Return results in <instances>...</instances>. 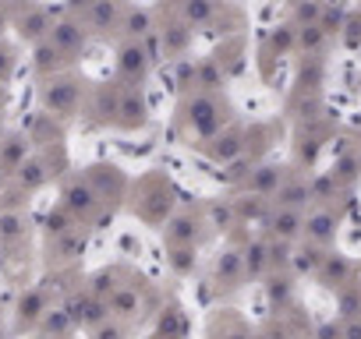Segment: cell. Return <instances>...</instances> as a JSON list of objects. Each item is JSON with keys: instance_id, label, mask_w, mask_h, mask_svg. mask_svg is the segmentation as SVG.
<instances>
[{"instance_id": "cell-1", "label": "cell", "mask_w": 361, "mask_h": 339, "mask_svg": "<svg viewBox=\"0 0 361 339\" xmlns=\"http://www.w3.org/2000/svg\"><path fill=\"white\" fill-rule=\"evenodd\" d=\"M227 103L216 99V92H188L185 103H180V127H185V134L192 141H209L216 131H224L227 124Z\"/></svg>"}, {"instance_id": "cell-2", "label": "cell", "mask_w": 361, "mask_h": 339, "mask_svg": "<svg viewBox=\"0 0 361 339\" xmlns=\"http://www.w3.org/2000/svg\"><path fill=\"white\" fill-rule=\"evenodd\" d=\"M39 103H43V113H50L57 120H71L85 103V82L78 75H64V71L50 75L39 85Z\"/></svg>"}, {"instance_id": "cell-3", "label": "cell", "mask_w": 361, "mask_h": 339, "mask_svg": "<svg viewBox=\"0 0 361 339\" xmlns=\"http://www.w3.org/2000/svg\"><path fill=\"white\" fill-rule=\"evenodd\" d=\"M152 64L156 60H152L145 39H124L117 46V82H124V85H145Z\"/></svg>"}, {"instance_id": "cell-4", "label": "cell", "mask_w": 361, "mask_h": 339, "mask_svg": "<svg viewBox=\"0 0 361 339\" xmlns=\"http://www.w3.org/2000/svg\"><path fill=\"white\" fill-rule=\"evenodd\" d=\"M61 205L71 209V212L85 223V219H96V216H99L103 198H99V191L89 184V177H68V181L61 184Z\"/></svg>"}, {"instance_id": "cell-5", "label": "cell", "mask_w": 361, "mask_h": 339, "mask_svg": "<svg viewBox=\"0 0 361 339\" xmlns=\"http://www.w3.org/2000/svg\"><path fill=\"white\" fill-rule=\"evenodd\" d=\"M50 39H54V46H57L68 60H78V57L85 53V46H89V29H85V22H82V18L64 15V18H57V22H54Z\"/></svg>"}, {"instance_id": "cell-6", "label": "cell", "mask_w": 361, "mask_h": 339, "mask_svg": "<svg viewBox=\"0 0 361 339\" xmlns=\"http://www.w3.org/2000/svg\"><path fill=\"white\" fill-rule=\"evenodd\" d=\"M124 11H128L124 0H92L82 22H85L89 36H103V39H106L110 32H117V29H121Z\"/></svg>"}, {"instance_id": "cell-7", "label": "cell", "mask_w": 361, "mask_h": 339, "mask_svg": "<svg viewBox=\"0 0 361 339\" xmlns=\"http://www.w3.org/2000/svg\"><path fill=\"white\" fill-rule=\"evenodd\" d=\"M145 124H149V103H145V85H124L114 127H121V131H138V127H145Z\"/></svg>"}, {"instance_id": "cell-8", "label": "cell", "mask_w": 361, "mask_h": 339, "mask_svg": "<svg viewBox=\"0 0 361 339\" xmlns=\"http://www.w3.org/2000/svg\"><path fill=\"white\" fill-rule=\"evenodd\" d=\"M156 32H159V50H163L166 60L188 57V46H192V25L180 18V15H173L170 22L156 25Z\"/></svg>"}, {"instance_id": "cell-9", "label": "cell", "mask_w": 361, "mask_h": 339, "mask_svg": "<svg viewBox=\"0 0 361 339\" xmlns=\"http://www.w3.org/2000/svg\"><path fill=\"white\" fill-rule=\"evenodd\" d=\"M15 32H18L22 43L36 46V43L50 39V32H54V18H50L47 8H39V4H25V11L15 18Z\"/></svg>"}, {"instance_id": "cell-10", "label": "cell", "mask_w": 361, "mask_h": 339, "mask_svg": "<svg viewBox=\"0 0 361 339\" xmlns=\"http://www.w3.org/2000/svg\"><path fill=\"white\" fill-rule=\"evenodd\" d=\"M47 311H50V297H47L39 286L25 290V293L18 297V307H15V328H18V332H36Z\"/></svg>"}, {"instance_id": "cell-11", "label": "cell", "mask_w": 361, "mask_h": 339, "mask_svg": "<svg viewBox=\"0 0 361 339\" xmlns=\"http://www.w3.org/2000/svg\"><path fill=\"white\" fill-rule=\"evenodd\" d=\"M121 92H124V82H99V85L92 89L89 113H92V120H96V124H114V120H117Z\"/></svg>"}, {"instance_id": "cell-12", "label": "cell", "mask_w": 361, "mask_h": 339, "mask_svg": "<svg viewBox=\"0 0 361 339\" xmlns=\"http://www.w3.org/2000/svg\"><path fill=\"white\" fill-rule=\"evenodd\" d=\"M85 177H89V184L99 191V198H103V202H117V198L124 195V188H128L124 174H121L117 166H106V162L89 166V170H85Z\"/></svg>"}, {"instance_id": "cell-13", "label": "cell", "mask_w": 361, "mask_h": 339, "mask_svg": "<svg viewBox=\"0 0 361 339\" xmlns=\"http://www.w3.org/2000/svg\"><path fill=\"white\" fill-rule=\"evenodd\" d=\"M206 155H213L216 162H234L241 152H245V131L241 127H224L216 131L209 141H202Z\"/></svg>"}, {"instance_id": "cell-14", "label": "cell", "mask_w": 361, "mask_h": 339, "mask_svg": "<svg viewBox=\"0 0 361 339\" xmlns=\"http://www.w3.org/2000/svg\"><path fill=\"white\" fill-rule=\"evenodd\" d=\"M283 181H287L283 166L266 162V166H255L252 174L245 177V191L248 195H262V198H276V191L283 188Z\"/></svg>"}, {"instance_id": "cell-15", "label": "cell", "mask_w": 361, "mask_h": 339, "mask_svg": "<svg viewBox=\"0 0 361 339\" xmlns=\"http://www.w3.org/2000/svg\"><path fill=\"white\" fill-rule=\"evenodd\" d=\"M199 237H202V219L192 216V212H177V216H170L163 223L166 248H173V244H199Z\"/></svg>"}, {"instance_id": "cell-16", "label": "cell", "mask_w": 361, "mask_h": 339, "mask_svg": "<svg viewBox=\"0 0 361 339\" xmlns=\"http://www.w3.org/2000/svg\"><path fill=\"white\" fill-rule=\"evenodd\" d=\"M266 226H269V234L273 237H280V241H301L305 237V212L301 209H290V205H280L276 212H269V219H266Z\"/></svg>"}, {"instance_id": "cell-17", "label": "cell", "mask_w": 361, "mask_h": 339, "mask_svg": "<svg viewBox=\"0 0 361 339\" xmlns=\"http://www.w3.org/2000/svg\"><path fill=\"white\" fill-rule=\"evenodd\" d=\"M29 134H4L0 138V174L4 177H15L18 170H22V162L29 159Z\"/></svg>"}, {"instance_id": "cell-18", "label": "cell", "mask_w": 361, "mask_h": 339, "mask_svg": "<svg viewBox=\"0 0 361 339\" xmlns=\"http://www.w3.org/2000/svg\"><path fill=\"white\" fill-rule=\"evenodd\" d=\"M71 314H75V325H89V328H96L99 321H106L110 318V300H103V297H96V293H78L71 304Z\"/></svg>"}, {"instance_id": "cell-19", "label": "cell", "mask_w": 361, "mask_h": 339, "mask_svg": "<svg viewBox=\"0 0 361 339\" xmlns=\"http://www.w3.org/2000/svg\"><path fill=\"white\" fill-rule=\"evenodd\" d=\"M350 272H354V265H350V258H347V255L326 251V258H322V265H319L315 279H319L322 286H329V290H343V286L350 283Z\"/></svg>"}, {"instance_id": "cell-20", "label": "cell", "mask_w": 361, "mask_h": 339, "mask_svg": "<svg viewBox=\"0 0 361 339\" xmlns=\"http://www.w3.org/2000/svg\"><path fill=\"white\" fill-rule=\"evenodd\" d=\"M64 64H71V60L54 46V39H43V43H36V46H32V71H36L39 78L61 75V71H64Z\"/></svg>"}, {"instance_id": "cell-21", "label": "cell", "mask_w": 361, "mask_h": 339, "mask_svg": "<svg viewBox=\"0 0 361 339\" xmlns=\"http://www.w3.org/2000/svg\"><path fill=\"white\" fill-rule=\"evenodd\" d=\"M305 241H312V244H319V248L333 244V241H336V216H333L329 209L312 212V216L305 219Z\"/></svg>"}, {"instance_id": "cell-22", "label": "cell", "mask_w": 361, "mask_h": 339, "mask_svg": "<svg viewBox=\"0 0 361 339\" xmlns=\"http://www.w3.org/2000/svg\"><path fill=\"white\" fill-rule=\"evenodd\" d=\"M47 181H50V166H47L43 155H29V159L22 162V170L15 174V184H18L22 191H39Z\"/></svg>"}, {"instance_id": "cell-23", "label": "cell", "mask_w": 361, "mask_h": 339, "mask_svg": "<svg viewBox=\"0 0 361 339\" xmlns=\"http://www.w3.org/2000/svg\"><path fill=\"white\" fill-rule=\"evenodd\" d=\"M75 328V314H71V307L64 304V307H50L47 314H43V321H39V335H47V339H64L68 332Z\"/></svg>"}, {"instance_id": "cell-24", "label": "cell", "mask_w": 361, "mask_h": 339, "mask_svg": "<svg viewBox=\"0 0 361 339\" xmlns=\"http://www.w3.org/2000/svg\"><path fill=\"white\" fill-rule=\"evenodd\" d=\"M216 11H220V4H216V0H185V4L177 8V15L185 18L192 29H202V25H209V22L216 18Z\"/></svg>"}, {"instance_id": "cell-25", "label": "cell", "mask_w": 361, "mask_h": 339, "mask_svg": "<svg viewBox=\"0 0 361 339\" xmlns=\"http://www.w3.org/2000/svg\"><path fill=\"white\" fill-rule=\"evenodd\" d=\"M110 314H114V318H121V321L138 318V314H142V297H138V290L121 283V290L110 297Z\"/></svg>"}, {"instance_id": "cell-26", "label": "cell", "mask_w": 361, "mask_h": 339, "mask_svg": "<svg viewBox=\"0 0 361 339\" xmlns=\"http://www.w3.org/2000/svg\"><path fill=\"white\" fill-rule=\"evenodd\" d=\"M152 29H156L152 11H145V8H128V11H124V22H121L124 39H145Z\"/></svg>"}, {"instance_id": "cell-27", "label": "cell", "mask_w": 361, "mask_h": 339, "mask_svg": "<svg viewBox=\"0 0 361 339\" xmlns=\"http://www.w3.org/2000/svg\"><path fill=\"white\" fill-rule=\"evenodd\" d=\"M195 89H199V92H216V89H224V64H220L216 57L195 60Z\"/></svg>"}, {"instance_id": "cell-28", "label": "cell", "mask_w": 361, "mask_h": 339, "mask_svg": "<svg viewBox=\"0 0 361 339\" xmlns=\"http://www.w3.org/2000/svg\"><path fill=\"white\" fill-rule=\"evenodd\" d=\"M166 265L177 276L195 272V265H199V244H173V248H166Z\"/></svg>"}, {"instance_id": "cell-29", "label": "cell", "mask_w": 361, "mask_h": 339, "mask_svg": "<svg viewBox=\"0 0 361 339\" xmlns=\"http://www.w3.org/2000/svg\"><path fill=\"white\" fill-rule=\"evenodd\" d=\"M241 276H248V272H245V255L224 251V258L216 262V279H220V286H224V283H227V286H238Z\"/></svg>"}, {"instance_id": "cell-30", "label": "cell", "mask_w": 361, "mask_h": 339, "mask_svg": "<svg viewBox=\"0 0 361 339\" xmlns=\"http://www.w3.org/2000/svg\"><path fill=\"white\" fill-rule=\"evenodd\" d=\"M266 297H269L273 307H287L290 297H294V279H290L287 272H273V276L266 279Z\"/></svg>"}, {"instance_id": "cell-31", "label": "cell", "mask_w": 361, "mask_h": 339, "mask_svg": "<svg viewBox=\"0 0 361 339\" xmlns=\"http://www.w3.org/2000/svg\"><path fill=\"white\" fill-rule=\"evenodd\" d=\"M308 198H312L308 181H283V188L276 191V205H290V209H305Z\"/></svg>"}, {"instance_id": "cell-32", "label": "cell", "mask_w": 361, "mask_h": 339, "mask_svg": "<svg viewBox=\"0 0 361 339\" xmlns=\"http://www.w3.org/2000/svg\"><path fill=\"white\" fill-rule=\"evenodd\" d=\"M245 272L248 276H266L269 272V241H252L245 248Z\"/></svg>"}, {"instance_id": "cell-33", "label": "cell", "mask_w": 361, "mask_h": 339, "mask_svg": "<svg viewBox=\"0 0 361 339\" xmlns=\"http://www.w3.org/2000/svg\"><path fill=\"white\" fill-rule=\"evenodd\" d=\"M326 29L322 25H298V50L308 53V57H319L322 46H326Z\"/></svg>"}, {"instance_id": "cell-34", "label": "cell", "mask_w": 361, "mask_h": 339, "mask_svg": "<svg viewBox=\"0 0 361 339\" xmlns=\"http://www.w3.org/2000/svg\"><path fill=\"white\" fill-rule=\"evenodd\" d=\"M78 216L71 212V209H64V205H57L50 216H47V234L57 241V237H64V234H71V230H78Z\"/></svg>"}, {"instance_id": "cell-35", "label": "cell", "mask_w": 361, "mask_h": 339, "mask_svg": "<svg viewBox=\"0 0 361 339\" xmlns=\"http://www.w3.org/2000/svg\"><path fill=\"white\" fill-rule=\"evenodd\" d=\"M322 258H326V251L319 248V244H305V248H298L294 251V258H290V265L298 269V272H319V265H322Z\"/></svg>"}, {"instance_id": "cell-36", "label": "cell", "mask_w": 361, "mask_h": 339, "mask_svg": "<svg viewBox=\"0 0 361 339\" xmlns=\"http://www.w3.org/2000/svg\"><path fill=\"white\" fill-rule=\"evenodd\" d=\"M159 335L163 339H185V314L177 307H166L159 314Z\"/></svg>"}, {"instance_id": "cell-37", "label": "cell", "mask_w": 361, "mask_h": 339, "mask_svg": "<svg viewBox=\"0 0 361 339\" xmlns=\"http://www.w3.org/2000/svg\"><path fill=\"white\" fill-rule=\"evenodd\" d=\"M322 15H326L322 0H301V4L294 8V25H319Z\"/></svg>"}, {"instance_id": "cell-38", "label": "cell", "mask_w": 361, "mask_h": 339, "mask_svg": "<svg viewBox=\"0 0 361 339\" xmlns=\"http://www.w3.org/2000/svg\"><path fill=\"white\" fill-rule=\"evenodd\" d=\"M82 248H85V237H82V230H71V234H64V237H57V241H54V251H57V258H61V262L75 258Z\"/></svg>"}, {"instance_id": "cell-39", "label": "cell", "mask_w": 361, "mask_h": 339, "mask_svg": "<svg viewBox=\"0 0 361 339\" xmlns=\"http://www.w3.org/2000/svg\"><path fill=\"white\" fill-rule=\"evenodd\" d=\"M22 234H25V216H18V212L0 216V241H18Z\"/></svg>"}, {"instance_id": "cell-40", "label": "cell", "mask_w": 361, "mask_h": 339, "mask_svg": "<svg viewBox=\"0 0 361 339\" xmlns=\"http://www.w3.org/2000/svg\"><path fill=\"white\" fill-rule=\"evenodd\" d=\"M357 166H361V159L354 155V152H347L336 166H333V177H336V184H350L354 177H357Z\"/></svg>"}, {"instance_id": "cell-41", "label": "cell", "mask_w": 361, "mask_h": 339, "mask_svg": "<svg viewBox=\"0 0 361 339\" xmlns=\"http://www.w3.org/2000/svg\"><path fill=\"white\" fill-rule=\"evenodd\" d=\"M117 290H121L117 272H99V276L92 279V286H89V293H96V297H103V300H110Z\"/></svg>"}, {"instance_id": "cell-42", "label": "cell", "mask_w": 361, "mask_h": 339, "mask_svg": "<svg viewBox=\"0 0 361 339\" xmlns=\"http://www.w3.org/2000/svg\"><path fill=\"white\" fill-rule=\"evenodd\" d=\"M15 68H18V53H15V46L0 39V82H11Z\"/></svg>"}, {"instance_id": "cell-43", "label": "cell", "mask_w": 361, "mask_h": 339, "mask_svg": "<svg viewBox=\"0 0 361 339\" xmlns=\"http://www.w3.org/2000/svg\"><path fill=\"white\" fill-rule=\"evenodd\" d=\"M92 339H124V325H121V318L117 321H99L96 328H92Z\"/></svg>"}, {"instance_id": "cell-44", "label": "cell", "mask_w": 361, "mask_h": 339, "mask_svg": "<svg viewBox=\"0 0 361 339\" xmlns=\"http://www.w3.org/2000/svg\"><path fill=\"white\" fill-rule=\"evenodd\" d=\"M340 307H343V314L347 318H357V311H361V293H340Z\"/></svg>"}, {"instance_id": "cell-45", "label": "cell", "mask_w": 361, "mask_h": 339, "mask_svg": "<svg viewBox=\"0 0 361 339\" xmlns=\"http://www.w3.org/2000/svg\"><path fill=\"white\" fill-rule=\"evenodd\" d=\"M340 339H361V318H347L340 325Z\"/></svg>"}, {"instance_id": "cell-46", "label": "cell", "mask_w": 361, "mask_h": 339, "mask_svg": "<svg viewBox=\"0 0 361 339\" xmlns=\"http://www.w3.org/2000/svg\"><path fill=\"white\" fill-rule=\"evenodd\" d=\"M8 103H11V89H8V82H0V113L8 110Z\"/></svg>"}, {"instance_id": "cell-47", "label": "cell", "mask_w": 361, "mask_h": 339, "mask_svg": "<svg viewBox=\"0 0 361 339\" xmlns=\"http://www.w3.org/2000/svg\"><path fill=\"white\" fill-rule=\"evenodd\" d=\"M8 29H15V22L8 18V11H4V8H0V39H4V32H8Z\"/></svg>"}, {"instance_id": "cell-48", "label": "cell", "mask_w": 361, "mask_h": 339, "mask_svg": "<svg viewBox=\"0 0 361 339\" xmlns=\"http://www.w3.org/2000/svg\"><path fill=\"white\" fill-rule=\"evenodd\" d=\"M163 4H166V0H163ZM170 4H177V8H180V4H185V0H170Z\"/></svg>"}, {"instance_id": "cell-49", "label": "cell", "mask_w": 361, "mask_h": 339, "mask_svg": "<svg viewBox=\"0 0 361 339\" xmlns=\"http://www.w3.org/2000/svg\"><path fill=\"white\" fill-rule=\"evenodd\" d=\"M0 138H4V127H0Z\"/></svg>"}, {"instance_id": "cell-50", "label": "cell", "mask_w": 361, "mask_h": 339, "mask_svg": "<svg viewBox=\"0 0 361 339\" xmlns=\"http://www.w3.org/2000/svg\"><path fill=\"white\" fill-rule=\"evenodd\" d=\"M0 339H4V332H0Z\"/></svg>"}, {"instance_id": "cell-51", "label": "cell", "mask_w": 361, "mask_h": 339, "mask_svg": "<svg viewBox=\"0 0 361 339\" xmlns=\"http://www.w3.org/2000/svg\"><path fill=\"white\" fill-rule=\"evenodd\" d=\"M39 339H47V335H39Z\"/></svg>"}]
</instances>
